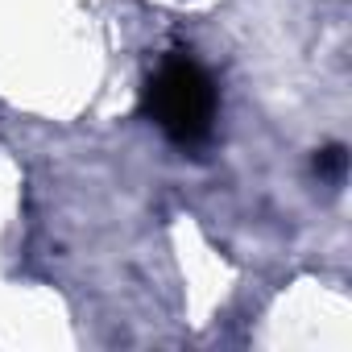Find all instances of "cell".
<instances>
[{
  "label": "cell",
  "mask_w": 352,
  "mask_h": 352,
  "mask_svg": "<svg viewBox=\"0 0 352 352\" xmlns=\"http://www.w3.org/2000/svg\"><path fill=\"white\" fill-rule=\"evenodd\" d=\"M141 108L166 133V141H174L179 149H199L216 133L220 96L199 58H191L187 50H170L149 71L141 87Z\"/></svg>",
  "instance_id": "obj_1"
},
{
  "label": "cell",
  "mask_w": 352,
  "mask_h": 352,
  "mask_svg": "<svg viewBox=\"0 0 352 352\" xmlns=\"http://www.w3.org/2000/svg\"><path fill=\"white\" fill-rule=\"evenodd\" d=\"M344 166H348L344 145H327V149L315 153V174H319V179H327V183H340L344 179Z\"/></svg>",
  "instance_id": "obj_2"
}]
</instances>
